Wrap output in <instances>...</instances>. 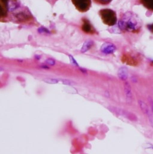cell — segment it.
<instances>
[{
	"mask_svg": "<svg viewBox=\"0 0 153 154\" xmlns=\"http://www.w3.org/2000/svg\"><path fill=\"white\" fill-rule=\"evenodd\" d=\"M117 75L120 80L123 81H126L129 77L128 70L126 67H121L118 70Z\"/></svg>",
	"mask_w": 153,
	"mask_h": 154,
	"instance_id": "obj_9",
	"label": "cell"
},
{
	"mask_svg": "<svg viewBox=\"0 0 153 154\" xmlns=\"http://www.w3.org/2000/svg\"><path fill=\"white\" fill-rule=\"evenodd\" d=\"M124 91L125 94L126 102L128 104H131L133 101V94L131 86L130 83L128 82H125L124 84Z\"/></svg>",
	"mask_w": 153,
	"mask_h": 154,
	"instance_id": "obj_7",
	"label": "cell"
},
{
	"mask_svg": "<svg viewBox=\"0 0 153 154\" xmlns=\"http://www.w3.org/2000/svg\"><path fill=\"white\" fill-rule=\"evenodd\" d=\"M69 57H70V61H71V64H73L74 66H75L79 67V66H78V64L77 62L76 61V60L74 58V57H73V56L70 55V56H69Z\"/></svg>",
	"mask_w": 153,
	"mask_h": 154,
	"instance_id": "obj_17",
	"label": "cell"
},
{
	"mask_svg": "<svg viewBox=\"0 0 153 154\" xmlns=\"http://www.w3.org/2000/svg\"><path fill=\"white\" fill-rule=\"evenodd\" d=\"M150 148H151V149H153V145H151V146H150Z\"/></svg>",
	"mask_w": 153,
	"mask_h": 154,
	"instance_id": "obj_21",
	"label": "cell"
},
{
	"mask_svg": "<svg viewBox=\"0 0 153 154\" xmlns=\"http://www.w3.org/2000/svg\"><path fill=\"white\" fill-rule=\"evenodd\" d=\"M110 111L112 112L114 114L117 115V116H123L129 121H137V117L136 115L132 112H130L129 111H127L126 110H124L121 108H118L117 107L114 106H109L108 107Z\"/></svg>",
	"mask_w": 153,
	"mask_h": 154,
	"instance_id": "obj_3",
	"label": "cell"
},
{
	"mask_svg": "<svg viewBox=\"0 0 153 154\" xmlns=\"http://www.w3.org/2000/svg\"><path fill=\"white\" fill-rule=\"evenodd\" d=\"M148 119H149V121L150 122V124H152V125L153 127V114H150L149 113L148 115Z\"/></svg>",
	"mask_w": 153,
	"mask_h": 154,
	"instance_id": "obj_18",
	"label": "cell"
},
{
	"mask_svg": "<svg viewBox=\"0 0 153 154\" xmlns=\"http://www.w3.org/2000/svg\"><path fill=\"white\" fill-rule=\"evenodd\" d=\"M46 63L48 65H50V66H54L55 64H56V62L55 61L53 60V59H52V58H48L46 60Z\"/></svg>",
	"mask_w": 153,
	"mask_h": 154,
	"instance_id": "obj_15",
	"label": "cell"
},
{
	"mask_svg": "<svg viewBox=\"0 0 153 154\" xmlns=\"http://www.w3.org/2000/svg\"><path fill=\"white\" fill-rule=\"evenodd\" d=\"M93 45V43L92 41H87V42H86L84 43V44L83 45L82 48H81V52L82 53H85L86 52L88 51L92 48Z\"/></svg>",
	"mask_w": 153,
	"mask_h": 154,
	"instance_id": "obj_12",
	"label": "cell"
},
{
	"mask_svg": "<svg viewBox=\"0 0 153 154\" xmlns=\"http://www.w3.org/2000/svg\"><path fill=\"white\" fill-rule=\"evenodd\" d=\"M148 29H149L151 32H153V24H151V25H148Z\"/></svg>",
	"mask_w": 153,
	"mask_h": 154,
	"instance_id": "obj_19",
	"label": "cell"
},
{
	"mask_svg": "<svg viewBox=\"0 0 153 154\" xmlns=\"http://www.w3.org/2000/svg\"><path fill=\"white\" fill-rule=\"evenodd\" d=\"M73 4L80 12H86L88 11L92 5L91 0H71Z\"/></svg>",
	"mask_w": 153,
	"mask_h": 154,
	"instance_id": "obj_4",
	"label": "cell"
},
{
	"mask_svg": "<svg viewBox=\"0 0 153 154\" xmlns=\"http://www.w3.org/2000/svg\"><path fill=\"white\" fill-rule=\"evenodd\" d=\"M138 104L141 110V111L146 115H148L150 113L149 108L148 105L142 100H139L138 101Z\"/></svg>",
	"mask_w": 153,
	"mask_h": 154,
	"instance_id": "obj_10",
	"label": "cell"
},
{
	"mask_svg": "<svg viewBox=\"0 0 153 154\" xmlns=\"http://www.w3.org/2000/svg\"><path fill=\"white\" fill-rule=\"evenodd\" d=\"M152 112H153V103H152Z\"/></svg>",
	"mask_w": 153,
	"mask_h": 154,
	"instance_id": "obj_22",
	"label": "cell"
},
{
	"mask_svg": "<svg viewBox=\"0 0 153 154\" xmlns=\"http://www.w3.org/2000/svg\"><path fill=\"white\" fill-rule=\"evenodd\" d=\"M94 2L98 4H101V5H107L110 4L112 0H93Z\"/></svg>",
	"mask_w": 153,
	"mask_h": 154,
	"instance_id": "obj_14",
	"label": "cell"
},
{
	"mask_svg": "<svg viewBox=\"0 0 153 154\" xmlns=\"http://www.w3.org/2000/svg\"><path fill=\"white\" fill-rule=\"evenodd\" d=\"M62 82L65 84V85H75L76 83L73 82V81H70L69 80H62Z\"/></svg>",
	"mask_w": 153,
	"mask_h": 154,
	"instance_id": "obj_16",
	"label": "cell"
},
{
	"mask_svg": "<svg viewBox=\"0 0 153 154\" xmlns=\"http://www.w3.org/2000/svg\"><path fill=\"white\" fill-rule=\"evenodd\" d=\"M81 29L85 33L89 34H94L96 33V31L93 26L92 25L88 20L86 18L82 19V24L81 26Z\"/></svg>",
	"mask_w": 153,
	"mask_h": 154,
	"instance_id": "obj_6",
	"label": "cell"
},
{
	"mask_svg": "<svg viewBox=\"0 0 153 154\" xmlns=\"http://www.w3.org/2000/svg\"><path fill=\"white\" fill-rule=\"evenodd\" d=\"M17 0H1V18L5 17L7 16L8 11V7L12 4V3L16 2Z\"/></svg>",
	"mask_w": 153,
	"mask_h": 154,
	"instance_id": "obj_5",
	"label": "cell"
},
{
	"mask_svg": "<svg viewBox=\"0 0 153 154\" xmlns=\"http://www.w3.org/2000/svg\"><path fill=\"white\" fill-rule=\"evenodd\" d=\"M42 68H44V69H49V67H46V66H44V67H42Z\"/></svg>",
	"mask_w": 153,
	"mask_h": 154,
	"instance_id": "obj_20",
	"label": "cell"
},
{
	"mask_svg": "<svg viewBox=\"0 0 153 154\" xmlns=\"http://www.w3.org/2000/svg\"><path fill=\"white\" fill-rule=\"evenodd\" d=\"M140 2L146 8L153 11V0H140Z\"/></svg>",
	"mask_w": 153,
	"mask_h": 154,
	"instance_id": "obj_11",
	"label": "cell"
},
{
	"mask_svg": "<svg viewBox=\"0 0 153 154\" xmlns=\"http://www.w3.org/2000/svg\"><path fill=\"white\" fill-rule=\"evenodd\" d=\"M118 26L122 30L136 32L140 31L142 25L140 17L135 13L128 11L122 16Z\"/></svg>",
	"mask_w": 153,
	"mask_h": 154,
	"instance_id": "obj_1",
	"label": "cell"
},
{
	"mask_svg": "<svg viewBox=\"0 0 153 154\" xmlns=\"http://www.w3.org/2000/svg\"><path fill=\"white\" fill-rule=\"evenodd\" d=\"M99 14L103 23L108 26H113L117 22L116 13L111 9H102L99 11Z\"/></svg>",
	"mask_w": 153,
	"mask_h": 154,
	"instance_id": "obj_2",
	"label": "cell"
},
{
	"mask_svg": "<svg viewBox=\"0 0 153 154\" xmlns=\"http://www.w3.org/2000/svg\"><path fill=\"white\" fill-rule=\"evenodd\" d=\"M101 52L106 55L113 54L116 51V47L112 43H104L101 47Z\"/></svg>",
	"mask_w": 153,
	"mask_h": 154,
	"instance_id": "obj_8",
	"label": "cell"
},
{
	"mask_svg": "<svg viewBox=\"0 0 153 154\" xmlns=\"http://www.w3.org/2000/svg\"><path fill=\"white\" fill-rule=\"evenodd\" d=\"M43 81L49 84H56L59 82V80L56 79H52V78H48V79H43Z\"/></svg>",
	"mask_w": 153,
	"mask_h": 154,
	"instance_id": "obj_13",
	"label": "cell"
}]
</instances>
